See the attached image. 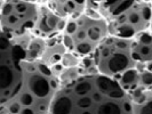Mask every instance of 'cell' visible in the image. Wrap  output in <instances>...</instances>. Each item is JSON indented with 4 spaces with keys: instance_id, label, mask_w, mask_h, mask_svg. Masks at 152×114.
Masks as SVG:
<instances>
[{
    "instance_id": "cell-5",
    "label": "cell",
    "mask_w": 152,
    "mask_h": 114,
    "mask_svg": "<svg viewBox=\"0 0 152 114\" xmlns=\"http://www.w3.org/2000/svg\"><path fill=\"white\" fill-rule=\"evenodd\" d=\"M97 73L119 81L138 66L132 55V39L109 36L93 55Z\"/></svg>"
},
{
    "instance_id": "cell-11",
    "label": "cell",
    "mask_w": 152,
    "mask_h": 114,
    "mask_svg": "<svg viewBox=\"0 0 152 114\" xmlns=\"http://www.w3.org/2000/svg\"><path fill=\"white\" fill-rule=\"evenodd\" d=\"M149 30L152 32V16H151V24H150V29H149Z\"/></svg>"
},
{
    "instance_id": "cell-4",
    "label": "cell",
    "mask_w": 152,
    "mask_h": 114,
    "mask_svg": "<svg viewBox=\"0 0 152 114\" xmlns=\"http://www.w3.org/2000/svg\"><path fill=\"white\" fill-rule=\"evenodd\" d=\"M109 36L107 21L97 13L86 8L83 14L68 20L61 41L66 50L81 58H88Z\"/></svg>"
},
{
    "instance_id": "cell-2",
    "label": "cell",
    "mask_w": 152,
    "mask_h": 114,
    "mask_svg": "<svg viewBox=\"0 0 152 114\" xmlns=\"http://www.w3.org/2000/svg\"><path fill=\"white\" fill-rule=\"evenodd\" d=\"M22 82L12 98L1 104V114H49L61 88L60 80L41 62L21 61Z\"/></svg>"
},
{
    "instance_id": "cell-8",
    "label": "cell",
    "mask_w": 152,
    "mask_h": 114,
    "mask_svg": "<svg viewBox=\"0 0 152 114\" xmlns=\"http://www.w3.org/2000/svg\"><path fill=\"white\" fill-rule=\"evenodd\" d=\"M132 55L134 60L141 64L146 65L152 63V32L144 31L132 39Z\"/></svg>"
},
{
    "instance_id": "cell-3",
    "label": "cell",
    "mask_w": 152,
    "mask_h": 114,
    "mask_svg": "<svg viewBox=\"0 0 152 114\" xmlns=\"http://www.w3.org/2000/svg\"><path fill=\"white\" fill-rule=\"evenodd\" d=\"M87 8L107 21L110 36L133 39L150 29L152 1H87Z\"/></svg>"
},
{
    "instance_id": "cell-10",
    "label": "cell",
    "mask_w": 152,
    "mask_h": 114,
    "mask_svg": "<svg viewBox=\"0 0 152 114\" xmlns=\"http://www.w3.org/2000/svg\"><path fill=\"white\" fill-rule=\"evenodd\" d=\"M132 114H152V89L140 88L129 94Z\"/></svg>"
},
{
    "instance_id": "cell-1",
    "label": "cell",
    "mask_w": 152,
    "mask_h": 114,
    "mask_svg": "<svg viewBox=\"0 0 152 114\" xmlns=\"http://www.w3.org/2000/svg\"><path fill=\"white\" fill-rule=\"evenodd\" d=\"M49 114H132V103L117 80L94 72L62 86Z\"/></svg>"
},
{
    "instance_id": "cell-7",
    "label": "cell",
    "mask_w": 152,
    "mask_h": 114,
    "mask_svg": "<svg viewBox=\"0 0 152 114\" xmlns=\"http://www.w3.org/2000/svg\"><path fill=\"white\" fill-rule=\"evenodd\" d=\"M66 23L68 20L55 13L47 2H39L38 18L32 33L36 37L49 41L61 37Z\"/></svg>"
},
{
    "instance_id": "cell-6",
    "label": "cell",
    "mask_w": 152,
    "mask_h": 114,
    "mask_svg": "<svg viewBox=\"0 0 152 114\" xmlns=\"http://www.w3.org/2000/svg\"><path fill=\"white\" fill-rule=\"evenodd\" d=\"M39 2L7 0L1 1V32L9 36H22L32 32L38 18Z\"/></svg>"
},
{
    "instance_id": "cell-9",
    "label": "cell",
    "mask_w": 152,
    "mask_h": 114,
    "mask_svg": "<svg viewBox=\"0 0 152 114\" xmlns=\"http://www.w3.org/2000/svg\"><path fill=\"white\" fill-rule=\"evenodd\" d=\"M47 4L55 13H57L60 16L66 20L83 14L87 8V1L61 0V1H47Z\"/></svg>"
}]
</instances>
